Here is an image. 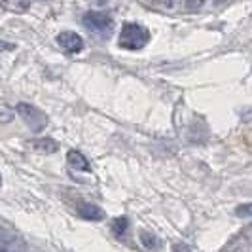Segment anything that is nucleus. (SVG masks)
<instances>
[{
  "label": "nucleus",
  "instance_id": "dca6fc26",
  "mask_svg": "<svg viewBox=\"0 0 252 252\" xmlns=\"http://www.w3.org/2000/svg\"><path fill=\"white\" fill-rule=\"evenodd\" d=\"M159 2H161V6H163V8L173 10V8H177V4L180 2V0H159Z\"/></svg>",
  "mask_w": 252,
  "mask_h": 252
},
{
  "label": "nucleus",
  "instance_id": "f03ea898",
  "mask_svg": "<svg viewBox=\"0 0 252 252\" xmlns=\"http://www.w3.org/2000/svg\"><path fill=\"white\" fill-rule=\"evenodd\" d=\"M15 112L19 114V118L25 122V126L32 131V133H42L48 127V116L44 110H40L34 104L29 102H19L15 106Z\"/></svg>",
  "mask_w": 252,
  "mask_h": 252
},
{
  "label": "nucleus",
  "instance_id": "9d476101",
  "mask_svg": "<svg viewBox=\"0 0 252 252\" xmlns=\"http://www.w3.org/2000/svg\"><path fill=\"white\" fill-rule=\"evenodd\" d=\"M0 252H21V243L12 237H0Z\"/></svg>",
  "mask_w": 252,
  "mask_h": 252
},
{
  "label": "nucleus",
  "instance_id": "1a4fd4ad",
  "mask_svg": "<svg viewBox=\"0 0 252 252\" xmlns=\"http://www.w3.org/2000/svg\"><path fill=\"white\" fill-rule=\"evenodd\" d=\"M0 6L10 12L23 13L31 8V0H0Z\"/></svg>",
  "mask_w": 252,
  "mask_h": 252
},
{
  "label": "nucleus",
  "instance_id": "4468645a",
  "mask_svg": "<svg viewBox=\"0 0 252 252\" xmlns=\"http://www.w3.org/2000/svg\"><path fill=\"white\" fill-rule=\"evenodd\" d=\"M12 120H13V110H10L4 104H0V124H10Z\"/></svg>",
  "mask_w": 252,
  "mask_h": 252
},
{
  "label": "nucleus",
  "instance_id": "f257e3e1",
  "mask_svg": "<svg viewBox=\"0 0 252 252\" xmlns=\"http://www.w3.org/2000/svg\"><path fill=\"white\" fill-rule=\"evenodd\" d=\"M148 42H150V31L139 23H126L118 36V44L124 50H142Z\"/></svg>",
  "mask_w": 252,
  "mask_h": 252
},
{
  "label": "nucleus",
  "instance_id": "ddd939ff",
  "mask_svg": "<svg viewBox=\"0 0 252 252\" xmlns=\"http://www.w3.org/2000/svg\"><path fill=\"white\" fill-rule=\"evenodd\" d=\"M205 4H207V0H184V10H188V12H199Z\"/></svg>",
  "mask_w": 252,
  "mask_h": 252
},
{
  "label": "nucleus",
  "instance_id": "7ed1b4c3",
  "mask_svg": "<svg viewBox=\"0 0 252 252\" xmlns=\"http://www.w3.org/2000/svg\"><path fill=\"white\" fill-rule=\"evenodd\" d=\"M82 23L93 34H110L114 27V19L108 12H86L82 17Z\"/></svg>",
  "mask_w": 252,
  "mask_h": 252
},
{
  "label": "nucleus",
  "instance_id": "423d86ee",
  "mask_svg": "<svg viewBox=\"0 0 252 252\" xmlns=\"http://www.w3.org/2000/svg\"><path fill=\"white\" fill-rule=\"evenodd\" d=\"M76 211H78V215L82 216V218L93 220V222H99V220L104 218V211L99 205H95V203H80L76 207Z\"/></svg>",
  "mask_w": 252,
  "mask_h": 252
},
{
  "label": "nucleus",
  "instance_id": "a211bd4d",
  "mask_svg": "<svg viewBox=\"0 0 252 252\" xmlns=\"http://www.w3.org/2000/svg\"><path fill=\"white\" fill-rule=\"evenodd\" d=\"M0 186H2V177H0Z\"/></svg>",
  "mask_w": 252,
  "mask_h": 252
},
{
  "label": "nucleus",
  "instance_id": "f3484780",
  "mask_svg": "<svg viewBox=\"0 0 252 252\" xmlns=\"http://www.w3.org/2000/svg\"><path fill=\"white\" fill-rule=\"evenodd\" d=\"M0 50H15V46H13V44H8V42H2V40H0Z\"/></svg>",
  "mask_w": 252,
  "mask_h": 252
},
{
  "label": "nucleus",
  "instance_id": "2eb2a0df",
  "mask_svg": "<svg viewBox=\"0 0 252 252\" xmlns=\"http://www.w3.org/2000/svg\"><path fill=\"white\" fill-rule=\"evenodd\" d=\"M173 252H191L188 245H184V243H175L173 245Z\"/></svg>",
  "mask_w": 252,
  "mask_h": 252
},
{
  "label": "nucleus",
  "instance_id": "39448f33",
  "mask_svg": "<svg viewBox=\"0 0 252 252\" xmlns=\"http://www.w3.org/2000/svg\"><path fill=\"white\" fill-rule=\"evenodd\" d=\"M66 163H68L70 169L80 171V173H89V171H91V165H89L88 158L78 150H70L66 154Z\"/></svg>",
  "mask_w": 252,
  "mask_h": 252
},
{
  "label": "nucleus",
  "instance_id": "20e7f679",
  "mask_svg": "<svg viewBox=\"0 0 252 252\" xmlns=\"http://www.w3.org/2000/svg\"><path fill=\"white\" fill-rule=\"evenodd\" d=\"M57 44L59 48L66 53H80L84 50V38L74 31H63L57 34Z\"/></svg>",
  "mask_w": 252,
  "mask_h": 252
},
{
  "label": "nucleus",
  "instance_id": "6e6552de",
  "mask_svg": "<svg viewBox=\"0 0 252 252\" xmlns=\"http://www.w3.org/2000/svg\"><path fill=\"white\" fill-rule=\"evenodd\" d=\"M140 243H142V247L146 249V251L150 252H156L159 249V237L156 235V233H152V231H146V229H142L140 231Z\"/></svg>",
  "mask_w": 252,
  "mask_h": 252
},
{
  "label": "nucleus",
  "instance_id": "f8f14e48",
  "mask_svg": "<svg viewBox=\"0 0 252 252\" xmlns=\"http://www.w3.org/2000/svg\"><path fill=\"white\" fill-rule=\"evenodd\" d=\"M235 216L237 218H252V203H243L235 207Z\"/></svg>",
  "mask_w": 252,
  "mask_h": 252
},
{
  "label": "nucleus",
  "instance_id": "9b49d317",
  "mask_svg": "<svg viewBox=\"0 0 252 252\" xmlns=\"http://www.w3.org/2000/svg\"><path fill=\"white\" fill-rule=\"evenodd\" d=\"M127 227H129V220H127V216H120V218H116V220L112 222V231L118 235V237H122V235L126 233Z\"/></svg>",
  "mask_w": 252,
  "mask_h": 252
},
{
  "label": "nucleus",
  "instance_id": "0eeeda50",
  "mask_svg": "<svg viewBox=\"0 0 252 252\" xmlns=\"http://www.w3.org/2000/svg\"><path fill=\"white\" fill-rule=\"evenodd\" d=\"M29 144H31L32 150L42 152V154H53V152L59 150V144H57L53 139H50V137H42V139L31 140Z\"/></svg>",
  "mask_w": 252,
  "mask_h": 252
}]
</instances>
